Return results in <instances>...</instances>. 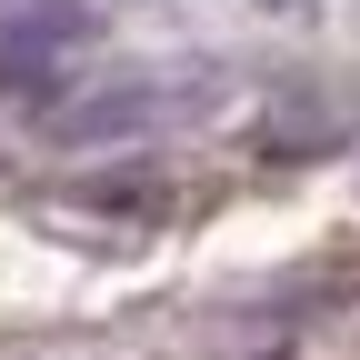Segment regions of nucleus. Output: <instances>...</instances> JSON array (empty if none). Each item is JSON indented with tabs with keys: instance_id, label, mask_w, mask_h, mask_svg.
<instances>
[{
	"instance_id": "obj_1",
	"label": "nucleus",
	"mask_w": 360,
	"mask_h": 360,
	"mask_svg": "<svg viewBox=\"0 0 360 360\" xmlns=\"http://www.w3.org/2000/svg\"><path fill=\"white\" fill-rule=\"evenodd\" d=\"M90 51V20L70 11V0H51V11L30 20H0V90H20V101H51L60 70Z\"/></svg>"
}]
</instances>
